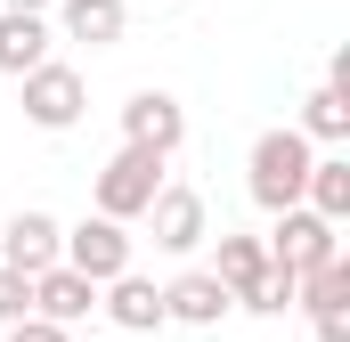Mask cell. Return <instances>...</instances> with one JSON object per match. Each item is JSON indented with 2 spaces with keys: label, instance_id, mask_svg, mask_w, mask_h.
I'll return each instance as SVG.
<instances>
[{
  "label": "cell",
  "instance_id": "obj_11",
  "mask_svg": "<svg viewBox=\"0 0 350 342\" xmlns=\"http://www.w3.org/2000/svg\"><path fill=\"white\" fill-rule=\"evenodd\" d=\"M90 310H98V285H90V277H74L66 261L33 277V318H49V326H82Z\"/></svg>",
  "mask_w": 350,
  "mask_h": 342
},
{
  "label": "cell",
  "instance_id": "obj_1",
  "mask_svg": "<svg viewBox=\"0 0 350 342\" xmlns=\"http://www.w3.org/2000/svg\"><path fill=\"white\" fill-rule=\"evenodd\" d=\"M310 163H318V147H310L293 122H285V131H261L253 155H245V187H253V204H261V212H293L301 187H310Z\"/></svg>",
  "mask_w": 350,
  "mask_h": 342
},
{
  "label": "cell",
  "instance_id": "obj_14",
  "mask_svg": "<svg viewBox=\"0 0 350 342\" xmlns=\"http://www.w3.org/2000/svg\"><path fill=\"white\" fill-rule=\"evenodd\" d=\"M301 212H318L326 228H342V220H350V155H318V163H310Z\"/></svg>",
  "mask_w": 350,
  "mask_h": 342
},
{
  "label": "cell",
  "instance_id": "obj_19",
  "mask_svg": "<svg viewBox=\"0 0 350 342\" xmlns=\"http://www.w3.org/2000/svg\"><path fill=\"white\" fill-rule=\"evenodd\" d=\"M16 318H33V277L0 269V326H16Z\"/></svg>",
  "mask_w": 350,
  "mask_h": 342
},
{
  "label": "cell",
  "instance_id": "obj_15",
  "mask_svg": "<svg viewBox=\"0 0 350 342\" xmlns=\"http://www.w3.org/2000/svg\"><path fill=\"white\" fill-rule=\"evenodd\" d=\"M293 310H310V326H326V318H350V261H326V269H310V277H301V293H293Z\"/></svg>",
  "mask_w": 350,
  "mask_h": 342
},
{
  "label": "cell",
  "instance_id": "obj_6",
  "mask_svg": "<svg viewBox=\"0 0 350 342\" xmlns=\"http://www.w3.org/2000/svg\"><path fill=\"white\" fill-rule=\"evenodd\" d=\"M179 139H187V106H179L172 90H131V106H122V147H147V155L172 163Z\"/></svg>",
  "mask_w": 350,
  "mask_h": 342
},
{
  "label": "cell",
  "instance_id": "obj_10",
  "mask_svg": "<svg viewBox=\"0 0 350 342\" xmlns=\"http://www.w3.org/2000/svg\"><path fill=\"white\" fill-rule=\"evenodd\" d=\"M98 310H106V318H114L122 334H155V326H163V285L131 269V277H114V285H98Z\"/></svg>",
  "mask_w": 350,
  "mask_h": 342
},
{
  "label": "cell",
  "instance_id": "obj_9",
  "mask_svg": "<svg viewBox=\"0 0 350 342\" xmlns=\"http://www.w3.org/2000/svg\"><path fill=\"white\" fill-rule=\"evenodd\" d=\"M57 220L49 212H16L8 220V237H0V269H16V277H41V269H57Z\"/></svg>",
  "mask_w": 350,
  "mask_h": 342
},
{
  "label": "cell",
  "instance_id": "obj_4",
  "mask_svg": "<svg viewBox=\"0 0 350 342\" xmlns=\"http://www.w3.org/2000/svg\"><path fill=\"white\" fill-rule=\"evenodd\" d=\"M57 261L74 269V277H90V285H114V277H131V228L122 220H74L66 237H57Z\"/></svg>",
  "mask_w": 350,
  "mask_h": 342
},
{
  "label": "cell",
  "instance_id": "obj_18",
  "mask_svg": "<svg viewBox=\"0 0 350 342\" xmlns=\"http://www.w3.org/2000/svg\"><path fill=\"white\" fill-rule=\"evenodd\" d=\"M293 293H301V285H293L285 269H261V277L237 293V310H253V318H285V310H293Z\"/></svg>",
  "mask_w": 350,
  "mask_h": 342
},
{
  "label": "cell",
  "instance_id": "obj_2",
  "mask_svg": "<svg viewBox=\"0 0 350 342\" xmlns=\"http://www.w3.org/2000/svg\"><path fill=\"white\" fill-rule=\"evenodd\" d=\"M163 171H172V163H163V155H147V147H114L106 171H98V220H122V228H131V220H147V204L172 187Z\"/></svg>",
  "mask_w": 350,
  "mask_h": 342
},
{
  "label": "cell",
  "instance_id": "obj_13",
  "mask_svg": "<svg viewBox=\"0 0 350 342\" xmlns=\"http://www.w3.org/2000/svg\"><path fill=\"white\" fill-rule=\"evenodd\" d=\"M57 25H66V41L114 49V41L131 33V8H122V0H57Z\"/></svg>",
  "mask_w": 350,
  "mask_h": 342
},
{
  "label": "cell",
  "instance_id": "obj_8",
  "mask_svg": "<svg viewBox=\"0 0 350 342\" xmlns=\"http://www.w3.org/2000/svg\"><path fill=\"white\" fill-rule=\"evenodd\" d=\"M228 310H237V293L212 269H179L172 285H163V326H220Z\"/></svg>",
  "mask_w": 350,
  "mask_h": 342
},
{
  "label": "cell",
  "instance_id": "obj_12",
  "mask_svg": "<svg viewBox=\"0 0 350 342\" xmlns=\"http://www.w3.org/2000/svg\"><path fill=\"white\" fill-rule=\"evenodd\" d=\"M49 16H16V8H0V74H33V66H49Z\"/></svg>",
  "mask_w": 350,
  "mask_h": 342
},
{
  "label": "cell",
  "instance_id": "obj_20",
  "mask_svg": "<svg viewBox=\"0 0 350 342\" xmlns=\"http://www.w3.org/2000/svg\"><path fill=\"white\" fill-rule=\"evenodd\" d=\"M8 342H74V334H66V326H49V318H16Z\"/></svg>",
  "mask_w": 350,
  "mask_h": 342
},
{
  "label": "cell",
  "instance_id": "obj_22",
  "mask_svg": "<svg viewBox=\"0 0 350 342\" xmlns=\"http://www.w3.org/2000/svg\"><path fill=\"white\" fill-rule=\"evenodd\" d=\"M196 8H204V0H196Z\"/></svg>",
  "mask_w": 350,
  "mask_h": 342
},
{
  "label": "cell",
  "instance_id": "obj_17",
  "mask_svg": "<svg viewBox=\"0 0 350 342\" xmlns=\"http://www.w3.org/2000/svg\"><path fill=\"white\" fill-rule=\"evenodd\" d=\"M269 269V253H261V237H220V253H212V277L228 285V293H245L253 277Z\"/></svg>",
  "mask_w": 350,
  "mask_h": 342
},
{
  "label": "cell",
  "instance_id": "obj_16",
  "mask_svg": "<svg viewBox=\"0 0 350 342\" xmlns=\"http://www.w3.org/2000/svg\"><path fill=\"white\" fill-rule=\"evenodd\" d=\"M293 131H301L310 147H342V139H350V98L318 82L310 98H301V122H293Z\"/></svg>",
  "mask_w": 350,
  "mask_h": 342
},
{
  "label": "cell",
  "instance_id": "obj_7",
  "mask_svg": "<svg viewBox=\"0 0 350 342\" xmlns=\"http://www.w3.org/2000/svg\"><path fill=\"white\" fill-rule=\"evenodd\" d=\"M147 228H155V253L187 261L204 237H212V220H204V196H196V187H163V196L147 204Z\"/></svg>",
  "mask_w": 350,
  "mask_h": 342
},
{
  "label": "cell",
  "instance_id": "obj_5",
  "mask_svg": "<svg viewBox=\"0 0 350 342\" xmlns=\"http://www.w3.org/2000/svg\"><path fill=\"white\" fill-rule=\"evenodd\" d=\"M16 90H25V122H33V131H74V122H82V106H90L82 74H74V66H57V57H49V66H33Z\"/></svg>",
  "mask_w": 350,
  "mask_h": 342
},
{
  "label": "cell",
  "instance_id": "obj_3",
  "mask_svg": "<svg viewBox=\"0 0 350 342\" xmlns=\"http://www.w3.org/2000/svg\"><path fill=\"white\" fill-rule=\"evenodd\" d=\"M261 253H269V269H285V277L301 285L310 269L342 261V237H334V228H326L318 212H301V204H293V212H277V228L261 237Z\"/></svg>",
  "mask_w": 350,
  "mask_h": 342
},
{
  "label": "cell",
  "instance_id": "obj_21",
  "mask_svg": "<svg viewBox=\"0 0 350 342\" xmlns=\"http://www.w3.org/2000/svg\"><path fill=\"white\" fill-rule=\"evenodd\" d=\"M0 8H16V16H41V8H49V0H0Z\"/></svg>",
  "mask_w": 350,
  "mask_h": 342
}]
</instances>
